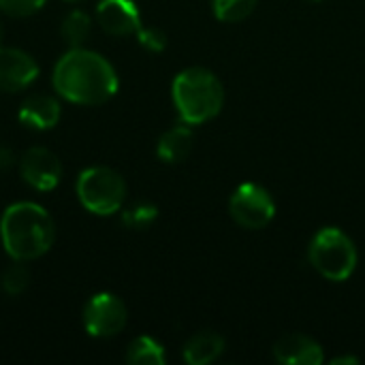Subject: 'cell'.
Listing matches in <instances>:
<instances>
[{"label": "cell", "mask_w": 365, "mask_h": 365, "mask_svg": "<svg viewBox=\"0 0 365 365\" xmlns=\"http://www.w3.org/2000/svg\"><path fill=\"white\" fill-rule=\"evenodd\" d=\"M62 109L58 98L49 94H32L19 107V122L32 130H51L60 122Z\"/></svg>", "instance_id": "12"}, {"label": "cell", "mask_w": 365, "mask_h": 365, "mask_svg": "<svg viewBox=\"0 0 365 365\" xmlns=\"http://www.w3.org/2000/svg\"><path fill=\"white\" fill-rule=\"evenodd\" d=\"M66 2H79V0H66Z\"/></svg>", "instance_id": "24"}, {"label": "cell", "mask_w": 365, "mask_h": 365, "mask_svg": "<svg viewBox=\"0 0 365 365\" xmlns=\"http://www.w3.org/2000/svg\"><path fill=\"white\" fill-rule=\"evenodd\" d=\"M225 351V340L216 331H201L184 346V361L188 365H207L216 361Z\"/></svg>", "instance_id": "13"}, {"label": "cell", "mask_w": 365, "mask_h": 365, "mask_svg": "<svg viewBox=\"0 0 365 365\" xmlns=\"http://www.w3.org/2000/svg\"><path fill=\"white\" fill-rule=\"evenodd\" d=\"M192 152V130L188 124L169 128L156 145V154L165 163H182Z\"/></svg>", "instance_id": "14"}, {"label": "cell", "mask_w": 365, "mask_h": 365, "mask_svg": "<svg viewBox=\"0 0 365 365\" xmlns=\"http://www.w3.org/2000/svg\"><path fill=\"white\" fill-rule=\"evenodd\" d=\"M0 237L13 261L28 263L51 248L56 227L45 207L32 201H19L4 210L0 218Z\"/></svg>", "instance_id": "2"}, {"label": "cell", "mask_w": 365, "mask_h": 365, "mask_svg": "<svg viewBox=\"0 0 365 365\" xmlns=\"http://www.w3.org/2000/svg\"><path fill=\"white\" fill-rule=\"evenodd\" d=\"M137 41L143 49L154 51V53L165 51V47H167V34L158 28H143L141 26L137 32Z\"/></svg>", "instance_id": "21"}, {"label": "cell", "mask_w": 365, "mask_h": 365, "mask_svg": "<svg viewBox=\"0 0 365 365\" xmlns=\"http://www.w3.org/2000/svg\"><path fill=\"white\" fill-rule=\"evenodd\" d=\"M92 32V17L79 9L71 11L60 26V34L64 38V43H68L71 47H83V43L90 38Z\"/></svg>", "instance_id": "16"}, {"label": "cell", "mask_w": 365, "mask_h": 365, "mask_svg": "<svg viewBox=\"0 0 365 365\" xmlns=\"http://www.w3.org/2000/svg\"><path fill=\"white\" fill-rule=\"evenodd\" d=\"M276 361L284 365H321L325 353L321 344L304 334H287L274 346Z\"/></svg>", "instance_id": "11"}, {"label": "cell", "mask_w": 365, "mask_h": 365, "mask_svg": "<svg viewBox=\"0 0 365 365\" xmlns=\"http://www.w3.org/2000/svg\"><path fill=\"white\" fill-rule=\"evenodd\" d=\"M0 284H2V291H4L6 295L17 297V295L26 293L28 287H30V269L24 265V261H13V263L4 269Z\"/></svg>", "instance_id": "18"}, {"label": "cell", "mask_w": 365, "mask_h": 365, "mask_svg": "<svg viewBox=\"0 0 365 365\" xmlns=\"http://www.w3.org/2000/svg\"><path fill=\"white\" fill-rule=\"evenodd\" d=\"M120 88L111 62L86 47H71L53 66V90L75 105H103Z\"/></svg>", "instance_id": "1"}, {"label": "cell", "mask_w": 365, "mask_h": 365, "mask_svg": "<svg viewBox=\"0 0 365 365\" xmlns=\"http://www.w3.org/2000/svg\"><path fill=\"white\" fill-rule=\"evenodd\" d=\"M47 0H0V11L9 17H30L43 9Z\"/></svg>", "instance_id": "20"}, {"label": "cell", "mask_w": 365, "mask_h": 365, "mask_svg": "<svg viewBox=\"0 0 365 365\" xmlns=\"http://www.w3.org/2000/svg\"><path fill=\"white\" fill-rule=\"evenodd\" d=\"M257 2L259 0H212L216 17L227 24L246 19L257 9Z\"/></svg>", "instance_id": "17"}, {"label": "cell", "mask_w": 365, "mask_h": 365, "mask_svg": "<svg viewBox=\"0 0 365 365\" xmlns=\"http://www.w3.org/2000/svg\"><path fill=\"white\" fill-rule=\"evenodd\" d=\"M229 214L240 227L259 231L274 220L276 203L263 186L255 182H246L233 192L229 201Z\"/></svg>", "instance_id": "6"}, {"label": "cell", "mask_w": 365, "mask_h": 365, "mask_svg": "<svg viewBox=\"0 0 365 365\" xmlns=\"http://www.w3.org/2000/svg\"><path fill=\"white\" fill-rule=\"evenodd\" d=\"M128 321L124 302L113 293H96L83 306V327L92 338H113Z\"/></svg>", "instance_id": "7"}, {"label": "cell", "mask_w": 365, "mask_h": 365, "mask_svg": "<svg viewBox=\"0 0 365 365\" xmlns=\"http://www.w3.org/2000/svg\"><path fill=\"white\" fill-rule=\"evenodd\" d=\"M171 96L182 122L188 126L216 118L225 105V88L220 79L201 66L178 73L171 86Z\"/></svg>", "instance_id": "3"}, {"label": "cell", "mask_w": 365, "mask_h": 365, "mask_svg": "<svg viewBox=\"0 0 365 365\" xmlns=\"http://www.w3.org/2000/svg\"><path fill=\"white\" fill-rule=\"evenodd\" d=\"M13 165H15V154H13V150L0 143V173L9 171Z\"/></svg>", "instance_id": "22"}, {"label": "cell", "mask_w": 365, "mask_h": 365, "mask_svg": "<svg viewBox=\"0 0 365 365\" xmlns=\"http://www.w3.org/2000/svg\"><path fill=\"white\" fill-rule=\"evenodd\" d=\"M158 218V207L152 203H135L122 212V222L126 229L143 231Z\"/></svg>", "instance_id": "19"}, {"label": "cell", "mask_w": 365, "mask_h": 365, "mask_svg": "<svg viewBox=\"0 0 365 365\" xmlns=\"http://www.w3.org/2000/svg\"><path fill=\"white\" fill-rule=\"evenodd\" d=\"M0 36H2V30H0Z\"/></svg>", "instance_id": "25"}, {"label": "cell", "mask_w": 365, "mask_h": 365, "mask_svg": "<svg viewBox=\"0 0 365 365\" xmlns=\"http://www.w3.org/2000/svg\"><path fill=\"white\" fill-rule=\"evenodd\" d=\"M312 267L331 282H344L357 267V248L338 227L321 229L310 244Z\"/></svg>", "instance_id": "4"}, {"label": "cell", "mask_w": 365, "mask_h": 365, "mask_svg": "<svg viewBox=\"0 0 365 365\" xmlns=\"http://www.w3.org/2000/svg\"><path fill=\"white\" fill-rule=\"evenodd\" d=\"M77 199L94 216H111L126 199L124 178L109 167H90L77 178Z\"/></svg>", "instance_id": "5"}, {"label": "cell", "mask_w": 365, "mask_h": 365, "mask_svg": "<svg viewBox=\"0 0 365 365\" xmlns=\"http://www.w3.org/2000/svg\"><path fill=\"white\" fill-rule=\"evenodd\" d=\"M331 364L334 365H342V364L357 365L359 364V359H357V357H349V355H344V357H336V359H331Z\"/></svg>", "instance_id": "23"}, {"label": "cell", "mask_w": 365, "mask_h": 365, "mask_svg": "<svg viewBox=\"0 0 365 365\" xmlns=\"http://www.w3.org/2000/svg\"><path fill=\"white\" fill-rule=\"evenodd\" d=\"M96 21L111 36H130L141 28V13L133 0H101Z\"/></svg>", "instance_id": "10"}, {"label": "cell", "mask_w": 365, "mask_h": 365, "mask_svg": "<svg viewBox=\"0 0 365 365\" xmlns=\"http://www.w3.org/2000/svg\"><path fill=\"white\" fill-rule=\"evenodd\" d=\"M126 361L130 365H165V349L150 336H139L130 342L126 351Z\"/></svg>", "instance_id": "15"}, {"label": "cell", "mask_w": 365, "mask_h": 365, "mask_svg": "<svg viewBox=\"0 0 365 365\" xmlns=\"http://www.w3.org/2000/svg\"><path fill=\"white\" fill-rule=\"evenodd\" d=\"M38 77V64L34 58L15 47H0V90L21 92Z\"/></svg>", "instance_id": "9"}, {"label": "cell", "mask_w": 365, "mask_h": 365, "mask_svg": "<svg viewBox=\"0 0 365 365\" xmlns=\"http://www.w3.org/2000/svg\"><path fill=\"white\" fill-rule=\"evenodd\" d=\"M19 173L28 186L47 192L53 190L62 180V163L47 148H30L19 160Z\"/></svg>", "instance_id": "8"}]
</instances>
